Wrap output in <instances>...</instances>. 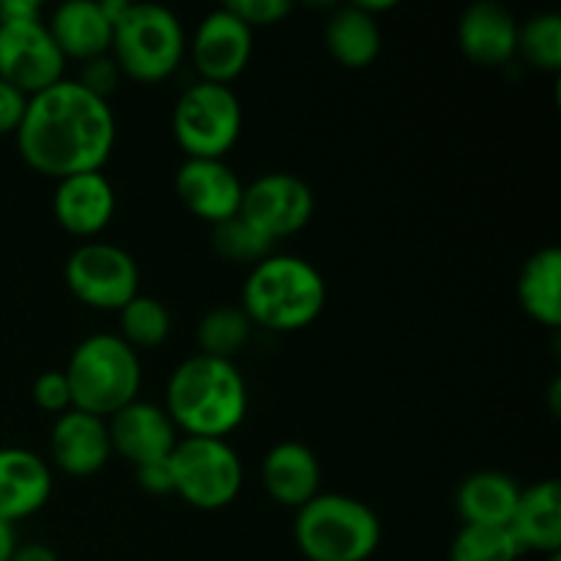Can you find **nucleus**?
Listing matches in <instances>:
<instances>
[{
	"label": "nucleus",
	"mask_w": 561,
	"mask_h": 561,
	"mask_svg": "<svg viewBox=\"0 0 561 561\" xmlns=\"http://www.w3.org/2000/svg\"><path fill=\"white\" fill-rule=\"evenodd\" d=\"M121 69L118 64L113 60V55H102V58H93V60H85L82 64V71H80V85L85 88L88 93H93V96L104 99L107 102L110 93L118 88V80H121Z\"/></svg>",
	"instance_id": "nucleus-32"
},
{
	"label": "nucleus",
	"mask_w": 561,
	"mask_h": 561,
	"mask_svg": "<svg viewBox=\"0 0 561 561\" xmlns=\"http://www.w3.org/2000/svg\"><path fill=\"white\" fill-rule=\"evenodd\" d=\"M168 466L175 496L203 513L230 507L244 485L239 453L225 438H179Z\"/></svg>",
	"instance_id": "nucleus-7"
},
{
	"label": "nucleus",
	"mask_w": 561,
	"mask_h": 561,
	"mask_svg": "<svg viewBox=\"0 0 561 561\" xmlns=\"http://www.w3.org/2000/svg\"><path fill=\"white\" fill-rule=\"evenodd\" d=\"M115 115L110 102L93 96L77 80H60L27 99L16 129L25 164L47 179L99 173L115 148Z\"/></svg>",
	"instance_id": "nucleus-1"
},
{
	"label": "nucleus",
	"mask_w": 561,
	"mask_h": 561,
	"mask_svg": "<svg viewBox=\"0 0 561 561\" xmlns=\"http://www.w3.org/2000/svg\"><path fill=\"white\" fill-rule=\"evenodd\" d=\"M241 310L266 332H299L327 307V279L310 261L272 252L250 268L241 288Z\"/></svg>",
	"instance_id": "nucleus-3"
},
{
	"label": "nucleus",
	"mask_w": 561,
	"mask_h": 561,
	"mask_svg": "<svg viewBox=\"0 0 561 561\" xmlns=\"http://www.w3.org/2000/svg\"><path fill=\"white\" fill-rule=\"evenodd\" d=\"M252 36L255 33L230 14L225 5L208 11L192 36L190 53L197 75L203 82H217V85H230L244 75L252 58Z\"/></svg>",
	"instance_id": "nucleus-12"
},
{
	"label": "nucleus",
	"mask_w": 561,
	"mask_h": 561,
	"mask_svg": "<svg viewBox=\"0 0 561 561\" xmlns=\"http://www.w3.org/2000/svg\"><path fill=\"white\" fill-rule=\"evenodd\" d=\"M327 49L345 69H367L381 55V25L359 5H337L323 27Z\"/></svg>",
	"instance_id": "nucleus-23"
},
{
	"label": "nucleus",
	"mask_w": 561,
	"mask_h": 561,
	"mask_svg": "<svg viewBox=\"0 0 561 561\" xmlns=\"http://www.w3.org/2000/svg\"><path fill=\"white\" fill-rule=\"evenodd\" d=\"M110 447L135 469L162 463L179 444V431L162 405L137 398L107 420Z\"/></svg>",
	"instance_id": "nucleus-13"
},
{
	"label": "nucleus",
	"mask_w": 561,
	"mask_h": 561,
	"mask_svg": "<svg viewBox=\"0 0 561 561\" xmlns=\"http://www.w3.org/2000/svg\"><path fill=\"white\" fill-rule=\"evenodd\" d=\"M507 531L518 542L520 553L537 551L553 557L561 553V485L559 480H542L520 488L518 504Z\"/></svg>",
	"instance_id": "nucleus-20"
},
{
	"label": "nucleus",
	"mask_w": 561,
	"mask_h": 561,
	"mask_svg": "<svg viewBox=\"0 0 561 561\" xmlns=\"http://www.w3.org/2000/svg\"><path fill=\"white\" fill-rule=\"evenodd\" d=\"M250 398L239 367L195 354L181 362L164 389V411L175 431L197 438H228L244 422Z\"/></svg>",
	"instance_id": "nucleus-2"
},
{
	"label": "nucleus",
	"mask_w": 561,
	"mask_h": 561,
	"mask_svg": "<svg viewBox=\"0 0 561 561\" xmlns=\"http://www.w3.org/2000/svg\"><path fill=\"white\" fill-rule=\"evenodd\" d=\"M261 480L272 502L299 510L321 493V463L305 444L279 442L263 458Z\"/></svg>",
	"instance_id": "nucleus-19"
},
{
	"label": "nucleus",
	"mask_w": 561,
	"mask_h": 561,
	"mask_svg": "<svg viewBox=\"0 0 561 561\" xmlns=\"http://www.w3.org/2000/svg\"><path fill=\"white\" fill-rule=\"evenodd\" d=\"M66 58L42 20L0 22V80L27 99L64 80Z\"/></svg>",
	"instance_id": "nucleus-10"
},
{
	"label": "nucleus",
	"mask_w": 561,
	"mask_h": 561,
	"mask_svg": "<svg viewBox=\"0 0 561 561\" xmlns=\"http://www.w3.org/2000/svg\"><path fill=\"white\" fill-rule=\"evenodd\" d=\"M186 33L179 16L159 3H129L113 25L110 55L121 75L135 82H162L181 66Z\"/></svg>",
	"instance_id": "nucleus-6"
},
{
	"label": "nucleus",
	"mask_w": 561,
	"mask_h": 561,
	"mask_svg": "<svg viewBox=\"0 0 561 561\" xmlns=\"http://www.w3.org/2000/svg\"><path fill=\"white\" fill-rule=\"evenodd\" d=\"M241 102L230 85L197 80L173 107V135L186 159H225L239 142Z\"/></svg>",
	"instance_id": "nucleus-8"
},
{
	"label": "nucleus",
	"mask_w": 561,
	"mask_h": 561,
	"mask_svg": "<svg viewBox=\"0 0 561 561\" xmlns=\"http://www.w3.org/2000/svg\"><path fill=\"white\" fill-rule=\"evenodd\" d=\"M252 329L255 327L241 307H217V310L206 312L197 323V348H201L197 354L233 362V356L250 343Z\"/></svg>",
	"instance_id": "nucleus-26"
},
{
	"label": "nucleus",
	"mask_w": 561,
	"mask_h": 561,
	"mask_svg": "<svg viewBox=\"0 0 561 561\" xmlns=\"http://www.w3.org/2000/svg\"><path fill=\"white\" fill-rule=\"evenodd\" d=\"M294 540L307 561H367L381 546V520L359 499L318 493L296 510Z\"/></svg>",
	"instance_id": "nucleus-5"
},
{
	"label": "nucleus",
	"mask_w": 561,
	"mask_h": 561,
	"mask_svg": "<svg viewBox=\"0 0 561 561\" xmlns=\"http://www.w3.org/2000/svg\"><path fill=\"white\" fill-rule=\"evenodd\" d=\"M71 389V409L110 420L140 394L142 367L118 334H91L82 340L64 367Z\"/></svg>",
	"instance_id": "nucleus-4"
},
{
	"label": "nucleus",
	"mask_w": 561,
	"mask_h": 561,
	"mask_svg": "<svg viewBox=\"0 0 561 561\" xmlns=\"http://www.w3.org/2000/svg\"><path fill=\"white\" fill-rule=\"evenodd\" d=\"M55 222L77 239H93L115 214V190L107 175L80 173L60 179L53 195Z\"/></svg>",
	"instance_id": "nucleus-16"
},
{
	"label": "nucleus",
	"mask_w": 561,
	"mask_h": 561,
	"mask_svg": "<svg viewBox=\"0 0 561 561\" xmlns=\"http://www.w3.org/2000/svg\"><path fill=\"white\" fill-rule=\"evenodd\" d=\"M316 214V195L294 173H266L244 186L239 217L272 244L296 236Z\"/></svg>",
	"instance_id": "nucleus-11"
},
{
	"label": "nucleus",
	"mask_w": 561,
	"mask_h": 561,
	"mask_svg": "<svg viewBox=\"0 0 561 561\" xmlns=\"http://www.w3.org/2000/svg\"><path fill=\"white\" fill-rule=\"evenodd\" d=\"M16 546H20V542H16L14 526L3 524V520H0V561H11V557H14V551H16Z\"/></svg>",
	"instance_id": "nucleus-37"
},
{
	"label": "nucleus",
	"mask_w": 561,
	"mask_h": 561,
	"mask_svg": "<svg viewBox=\"0 0 561 561\" xmlns=\"http://www.w3.org/2000/svg\"><path fill=\"white\" fill-rule=\"evenodd\" d=\"M66 288L91 310L118 312L140 294L137 261L118 244L85 241L69 255L64 268Z\"/></svg>",
	"instance_id": "nucleus-9"
},
{
	"label": "nucleus",
	"mask_w": 561,
	"mask_h": 561,
	"mask_svg": "<svg viewBox=\"0 0 561 561\" xmlns=\"http://www.w3.org/2000/svg\"><path fill=\"white\" fill-rule=\"evenodd\" d=\"M110 447L107 420L69 409L55 420L49 431V458L64 474L93 477L107 466Z\"/></svg>",
	"instance_id": "nucleus-15"
},
{
	"label": "nucleus",
	"mask_w": 561,
	"mask_h": 561,
	"mask_svg": "<svg viewBox=\"0 0 561 561\" xmlns=\"http://www.w3.org/2000/svg\"><path fill=\"white\" fill-rule=\"evenodd\" d=\"M53 496V471L31 449H0V520L14 526L36 515Z\"/></svg>",
	"instance_id": "nucleus-18"
},
{
	"label": "nucleus",
	"mask_w": 561,
	"mask_h": 561,
	"mask_svg": "<svg viewBox=\"0 0 561 561\" xmlns=\"http://www.w3.org/2000/svg\"><path fill=\"white\" fill-rule=\"evenodd\" d=\"M520 307L531 321L557 329L561 323V250L542 247L524 263L515 285Z\"/></svg>",
	"instance_id": "nucleus-24"
},
{
	"label": "nucleus",
	"mask_w": 561,
	"mask_h": 561,
	"mask_svg": "<svg viewBox=\"0 0 561 561\" xmlns=\"http://www.w3.org/2000/svg\"><path fill=\"white\" fill-rule=\"evenodd\" d=\"M11 561H60L58 553L53 551L44 542H25V546H16Z\"/></svg>",
	"instance_id": "nucleus-36"
},
{
	"label": "nucleus",
	"mask_w": 561,
	"mask_h": 561,
	"mask_svg": "<svg viewBox=\"0 0 561 561\" xmlns=\"http://www.w3.org/2000/svg\"><path fill=\"white\" fill-rule=\"evenodd\" d=\"M118 337L131 351H148L159 348L170 337L173 318H170V310L164 307V301H159L157 296L137 294L135 299H129L118 310Z\"/></svg>",
	"instance_id": "nucleus-25"
},
{
	"label": "nucleus",
	"mask_w": 561,
	"mask_h": 561,
	"mask_svg": "<svg viewBox=\"0 0 561 561\" xmlns=\"http://www.w3.org/2000/svg\"><path fill=\"white\" fill-rule=\"evenodd\" d=\"M520 485L504 471H474L455 493L463 526H499L507 529L518 504Z\"/></svg>",
	"instance_id": "nucleus-22"
},
{
	"label": "nucleus",
	"mask_w": 561,
	"mask_h": 561,
	"mask_svg": "<svg viewBox=\"0 0 561 561\" xmlns=\"http://www.w3.org/2000/svg\"><path fill=\"white\" fill-rule=\"evenodd\" d=\"M27 96L16 91L14 85L0 80V137L3 135H16L22 124V115H25Z\"/></svg>",
	"instance_id": "nucleus-33"
},
{
	"label": "nucleus",
	"mask_w": 561,
	"mask_h": 561,
	"mask_svg": "<svg viewBox=\"0 0 561 561\" xmlns=\"http://www.w3.org/2000/svg\"><path fill=\"white\" fill-rule=\"evenodd\" d=\"M515 55H520L531 69L557 75L561 69V16L553 11H542L518 25Z\"/></svg>",
	"instance_id": "nucleus-27"
},
{
	"label": "nucleus",
	"mask_w": 561,
	"mask_h": 561,
	"mask_svg": "<svg viewBox=\"0 0 561 561\" xmlns=\"http://www.w3.org/2000/svg\"><path fill=\"white\" fill-rule=\"evenodd\" d=\"M53 36L55 47L66 60H85L110 55L113 44V25L104 16L99 0H69L53 11L49 22H44Z\"/></svg>",
	"instance_id": "nucleus-21"
},
{
	"label": "nucleus",
	"mask_w": 561,
	"mask_h": 561,
	"mask_svg": "<svg viewBox=\"0 0 561 561\" xmlns=\"http://www.w3.org/2000/svg\"><path fill=\"white\" fill-rule=\"evenodd\" d=\"M211 247L222 261L236 263H261L274 252V244L263 233H257L250 222L236 214V217L225 219V222L214 225L211 228Z\"/></svg>",
	"instance_id": "nucleus-29"
},
{
	"label": "nucleus",
	"mask_w": 561,
	"mask_h": 561,
	"mask_svg": "<svg viewBox=\"0 0 561 561\" xmlns=\"http://www.w3.org/2000/svg\"><path fill=\"white\" fill-rule=\"evenodd\" d=\"M137 482H140L142 491L153 493V496H164V493H173V480H170V466L168 460L151 466H140L135 469Z\"/></svg>",
	"instance_id": "nucleus-34"
},
{
	"label": "nucleus",
	"mask_w": 561,
	"mask_h": 561,
	"mask_svg": "<svg viewBox=\"0 0 561 561\" xmlns=\"http://www.w3.org/2000/svg\"><path fill=\"white\" fill-rule=\"evenodd\" d=\"M548 561H561V553H553V557H548Z\"/></svg>",
	"instance_id": "nucleus-38"
},
{
	"label": "nucleus",
	"mask_w": 561,
	"mask_h": 561,
	"mask_svg": "<svg viewBox=\"0 0 561 561\" xmlns=\"http://www.w3.org/2000/svg\"><path fill=\"white\" fill-rule=\"evenodd\" d=\"M458 44L471 64L485 69L504 66L518 49V20L496 0H477L460 14Z\"/></svg>",
	"instance_id": "nucleus-17"
},
{
	"label": "nucleus",
	"mask_w": 561,
	"mask_h": 561,
	"mask_svg": "<svg viewBox=\"0 0 561 561\" xmlns=\"http://www.w3.org/2000/svg\"><path fill=\"white\" fill-rule=\"evenodd\" d=\"M33 403L47 414H66L71 409V389L64 370H47L33 381Z\"/></svg>",
	"instance_id": "nucleus-31"
},
{
	"label": "nucleus",
	"mask_w": 561,
	"mask_h": 561,
	"mask_svg": "<svg viewBox=\"0 0 561 561\" xmlns=\"http://www.w3.org/2000/svg\"><path fill=\"white\" fill-rule=\"evenodd\" d=\"M225 9L255 33L257 27L279 25L294 11V3L290 0H230L225 3Z\"/></svg>",
	"instance_id": "nucleus-30"
},
{
	"label": "nucleus",
	"mask_w": 561,
	"mask_h": 561,
	"mask_svg": "<svg viewBox=\"0 0 561 561\" xmlns=\"http://www.w3.org/2000/svg\"><path fill=\"white\" fill-rule=\"evenodd\" d=\"M175 195L186 211L214 228L239 214L244 184L225 159H186L175 173Z\"/></svg>",
	"instance_id": "nucleus-14"
},
{
	"label": "nucleus",
	"mask_w": 561,
	"mask_h": 561,
	"mask_svg": "<svg viewBox=\"0 0 561 561\" xmlns=\"http://www.w3.org/2000/svg\"><path fill=\"white\" fill-rule=\"evenodd\" d=\"M518 542L499 526H463L449 546V561H518Z\"/></svg>",
	"instance_id": "nucleus-28"
},
{
	"label": "nucleus",
	"mask_w": 561,
	"mask_h": 561,
	"mask_svg": "<svg viewBox=\"0 0 561 561\" xmlns=\"http://www.w3.org/2000/svg\"><path fill=\"white\" fill-rule=\"evenodd\" d=\"M42 20V5L33 0H0V22Z\"/></svg>",
	"instance_id": "nucleus-35"
}]
</instances>
